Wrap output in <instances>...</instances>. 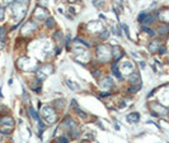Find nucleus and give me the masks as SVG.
Wrapping results in <instances>:
<instances>
[{
    "label": "nucleus",
    "mask_w": 169,
    "mask_h": 143,
    "mask_svg": "<svg viewBox=\"0 0 169 143\" xmlns=\"http://www.w3.org/2000/svg\"><path fill=\"white\" fill-rule=\"evenodd\" d=\"M139 119H140V115L137 113H132V114L127 115V120L130 122V123H137Z\"/></svg>",
    "instance_id": "obj_1"
},
{
    "label": "nucleus",
    "mask_w": 169,
    "mask_h": 143,
    "mask_svg": "<svg viewBox=\"0 0 169 143\" xmlns=\"http://www.w3.org/2000/svg\"><path fill=\"white\" fill-rule=\"evenodd\" d=\"M154 22V16L151 14H146L144 15V18H142V20H141V23H144V24H150V23H153Z\"/></svg>",
    "instance_id": "obj_2"
},
{
    "label": "nucleus",
    "mask_w": 169,
    "mask_h": 143,
    "mask_svg": "<svg viewBox=\"0 0 169 143\" xmlns=\"http://www.w3.org/2000/svg\"><path fill=\"white\" fill-rule=\"evenodd\" d=\"M159 48H160V43L158 42V41H153V42L150 43V46H149L150 52H155V51H158Z\"/></svg>",
    "instance_id": "obj_3"
},
{
    "label": "nucleus",
    "mask_w": 169,
    "mask_h": 143,
    "mask_svg": "<svg viewBox=\"0 0 169 143\" xmlns=\"http://www.w3.org/2000/svg\"><path fill=\"white\" fill-rule=\"evenodd\" d=\"M159 33H160V34H163V36H164V34H168V33H169V28L167 27V26H162V27L159 28Z\"/></svg>",
    "instance_id": "obj_4"
},
{
    "label": "nucleus",
    "mask_w": 169,
    "mask_h": 143,
    "mask_svg": "<svg viewBox=\"0 0 169 143\" xmlns=\"http://www.w3.org/2000/svg\"><path fill=\"white\" fill-rule=\"evenodd\" d=\"M137 80H139V73H134L132 76H130V82L131 84H135Z\"/></svg>",
    "instance_id": "obj_5"
},
{
    "label": "nucleus",
    "mask_w": 169,
    "mask_h": 143,
    "mask_svg": "<svg viewBox=\"0 0 169 143\" xmlns=\"http://www.w3.org/2000/svg\"><path fill=\"white\" fill-rule=\"evenodd\" d=\"M141 29H142V30H145V32H146L148 34H150V36H154V34H155V33L153 32V29L148 28V27H145V26H144V27H141Z\"/></svg>",
    "instance_id": "obj_6"
},
{
    "label": "nucleus",
    "mask_w": 169,
    "mask_h": 143,
    "mask_svg": "<svg viewBox=\"0 0 169 143\" xmlns=\"http://www.w3.org/2000/svg\"><path fill=\"white\" fill-rule=\"evenodd\" d=\"M29 113H31V115L34 118V119H37V120H40V116H38V114H37V112L36 110H33V109H31L29 110Z\"/></svg>",
    "instance_id": "obj_7"
},
{
    "label": "nucleus",
    "mask_w": 169,
    "mask_h": 143,
    "mask_svg": "<svg viewBox=\"0 0 169 143\" xmlns=\"http://www.w3.org/2000/svg\"><path fill=\"white\" fill-rule=\"evenodd\" d=\"M158 51H159V53H160V55H164V53H167V47L162 46V47H160Z\"/></svg>",
    "instance_id": "obj_8"
},
{
    "label": "nucleus",
    "mask_w": 169,
    "mask_h": 143,
    "mask_svg": "<svg viewBox=\"0 0 169 143\" xmlns=\"http://www.w3.org/2000/svg\"><path fill=\"white\" fill-rule=\"evenodd\" d=\"M47 27H53V19L52 18L47 19Z\"/></svg>",
    "instance_id": "obj_9"
},
{
    "label": "nucleus",
    "mask_w": 169,
    "mask_h": 143,
    "mask_svg": "<svg viewBox=\"0 0 169 143\" xmlns=\"http://www.w3.org/2000/svg\"><path fill=\"white\" fill-rule=\"evenodd\" d=\"M107 37H108V32H107V30H104V32H103V34L101 36V38H103V39H104V38H107Z\"/></svg>",
    "instance_id": "obj_10"
},
{
    "label": "nucleus",
    "mask_w": 169,
    "mask_h": 143,
    "mask_svg": "<svg viewBox=\"0 0 169 143\" xmlns=\"http://www.w3.org/2000/svg\"><path fill=\"white\" fill-rule=\"evenodd\" d=\"M4 36H5V32H4V29L0 28V38H4Z\"/></svg>",
    "instance_id": "obj_11"
},
{
    "label": "nucleus",
    "mask_w": 169,
    "mask_h": 143,
    "mask_svg": "<svg viewBox=\"0 0 169 143\" xmlns=\"http://www.w3.org/2000/svg\"><path fill=\"white\" fill-rule=\"evenodd\" d=\"M59 143H67L66 138H59Z\"/></svg>",
    "instance_id": "obj_12"
},
{
    "label": "nucleus",
    "mask_w": 169,
    "mask_h": 143,
    "mask_svg": "<svg viewBox=\"0 0 169 143\" xmlns=\"http://www.w3.org/2000/svg\"><path fill=\"white\" fill-rule=\"evenodd\" d=\"M78 114H79V115H81L83 118H85V116H87V114H84V113H83V112H81L80 109H78Z\"/></svg>",
    "instance_id": "obj_13"
},
{
    "label": "nucleus",
    "mask_w": 169,
    "mask_h": 143,
    "mask_svg": "<svg viewBox=\"0 0 169 143\" xmlns=\"http://www.w3.org/2000/svg\"><path fill=\"white\" fill-rule=\"evenodd\" d=\"M3 15H4V12H3V10H1V9H0V19H1V18H3Z\"/></svg>",
    "instance_id": "obj_14"
},
{
    "label": "nucleus",
    "mask_w": 169,
    "mask_h": 143,
    "mask_svg": "<svg viewBox=\"0 0 169 143\" xmlns=\"http://www.w3.org/2000/svg\"><path fill=\"white\" fill-rule=\"evenodd\" d=\"M69 1H71V3H75V1H76V0H69Z\"/></svg>",
    "instance_id": "obj_15"
}]
</instances>
